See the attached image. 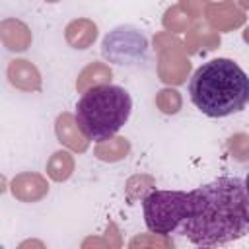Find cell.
<instances>
[{"label":"cell","mask_w":249,"mask_h":249,"mask_svg":"<svg viewBox=\"0 0 249 249\" xmlns=\"http://www.w3.org/2000/svg\"><path fill=\"white\" fill-rule=\"evenodd\" d=\"M74 171V158L68 152H54L47 163V173L54 181H66Z\"/></svg>","instance_id":"cell-11"},{"label":"cell","mask_w":249,"mask_h":249,"mask_svg":"<svg viewBox=\"0 0 249 249\" xmlns=\"http://www.w3.org/2000/svg\"><path fill=\"white\" fill-rule=\"evenodd\" d=\"M111 80V70L103 64H89L78 78L76 82V88L80 91H86L89 88H95V86H103L105 82Z\"/></svg>","instance_id":"cell-13"},{"label":"cell","mask_w":249,"mask_h":249,"mask_svg":"<svg viewBox=\"0 0 249 249\" xmlns=\"http://www.w3.org/2000/svg\"><path fill=\"white\" fill-rule=\"evenodd\" d=\"M128 142L126 138H109V140H103V142H97V148H95V156L103 161H117L121 158H124L128 154Z\"/></svg>","instance_id":"cell-12"},{"label":"cell","mask_w":249,"mask_h":249,"mask_svg":"<svg viewBox=\"0 0 249 249\" xmlns=\"http://www.w3.org/2000/svg\"><path fill=\"white\" fill-rule=\"evenodd\" d=\"M191 204L177 231L193 245L216 247L241 239L249 231L247 187L241 177H218L189 191Z\"/></svg>","instance_id":"cell-1"},{"label":"cell","mask_w":249,"mask_h":249,"mask_svg":"<svg viewBox=\"0 0 249 249\" xmlns=\"http://www.w3.org/2000/svg\"><path fill=\"white\" fill-rule=\"evenodd\" d=\"M101 54L105 60L132 66L146 60L148 54V41L146 37L132 25H119L111 33L105 35L101 45Z\"/></svg>","instance_id":"cell-5"},{"label":"cell","mask_w":249,"mask_h":249,"mask_svg":"<svg viewBox=\"0 0 249 249\" xmlns=\"http://www.w3.org/2000/svg\"><path fill=\"white\" fill-rule=\"evenodd\" d=\"M54 130H56L58 142L64 144V146H68L70 150H74V152H86L88 150L89 140L80 130L74 115H70V113L58 115L56 117V123H54Z\"/></svg>","instance_id":"cell-6"},{"label":"cell","mask_w":249,"mask_h":249,"mask_svg":"<svg viewBox=\"0 0 249 249\" xmlns=\"http://www.w3.org/2000/svg\"><path fill=\"white\" fill-rule=\"evenodd\" d=\"M97 37V25L89 19H74L66 25V41L74 49H88Z\"/></svg>","instance_id":"cell-10"},{"label":"cell","mask_w":249,"mask_h":249,"mask_svg":"<svg viewBox=\"0 0 249 249\" xmlns=\"http://www.w3.org/2000/svg\"><path fill=\"white\" fill-rule=\"evenodd\" d=\"M158 97H161V99H158V105H160V109L163 113H177L179 111L181 99H179L175 89H163Z\"/></svg>","instance_id":"cell-14"},{"label":"cell","mask_w":249,"mask_h":249,"mask_svg":"<svg viewBox=\"0 0 249 249\" xmlns=\"http://www.w3.org/2000/svg\"><path fill=\"white\" fill-rule=\"evenodd\" d=\"M10 189H12V195L16 198H19L23 202H33V200H39V198H43L47 195L49 185L37 173H19L12 181Z\"/></svg>","instance_id":"cell-8"},{"label":"cell","mask_w":249,"mask_h":249,"mask_svg":"<svg viewBox=\"0 0 249 249\" xmlns=\"http://www.w3.org/2000/svg\"><path fill=\"white\" fill-rule=\"evenodd\" d=\"M45 2H58V0H45Z\"/></svg>","instance_id":"cell-15"},{"label":"cell","mask_w":249,"mask_h":249,"mask_svg":"<svg viewBox=\"0 0 249 249\" xmlns=\"http://www.w3.org/2000/svg\"><path fill=\"white\" fill-rule=\"evenodd\" d=\"M193 105L212 119L239 113L249 99V78L231 58H212L200 64L191 82Z\"/></svg>","instance_id":"cell-2"},{"label":"cell","mask_w":249,"mask_h":249,"mask_svg":"<svg viewBox=\"0 0 249 249\" xmlns=\"http://www.w3.org/2000/svg\"><path fill=\"white\" fill-rule=\"evenodd\" d=\"M8 80L12 86L23 91H39L41 89V74L29 60L16 58L8 66Z\"/></svg>","instance_id":"cell-7"},{"label":"cell","mask_w":249,"mask_h":249,"mask_svg":"<svg viewBox=\"0 0 249 249\" xmlns=\"http://www.w3.org/2000/svg\"><path fill=\"white\" fill-rule=\"evenodd\" d=\"M132 99L121 86H95L84 91L76 103V123L84 136L93 142L109 140L128 121Z\"/></svg>","instance_id":"cell-3"},{"label":"cell","mask_w":249,"mask_h":249,"mask_svg":"<svg viewBox=\"0 0 249 249\" xmlns=\"http://www.w3.org/2000/svg\"><path fill=\"white\" fill-rule=\"evenodd\" d=\"M0 37L10 51H25L31 43V33L25 23L18 19H6L0 23Z\"/></svg>","instance_id":"cell-9"},{"label":"cell","mask_w":249,"mask_h":249,"mask_svg":"<svg viewBox=\"0 0 249 249\" xmlns=\"http://www.w3.org/2000/svg\"><path fill=\"white\" fill-rule=\"evenodd\" d=\"M191 204V195L183 191H152L144 200V222L156 235L177 231Z\"/></svg>","instance_id":"cell-4"}]
</instances>
